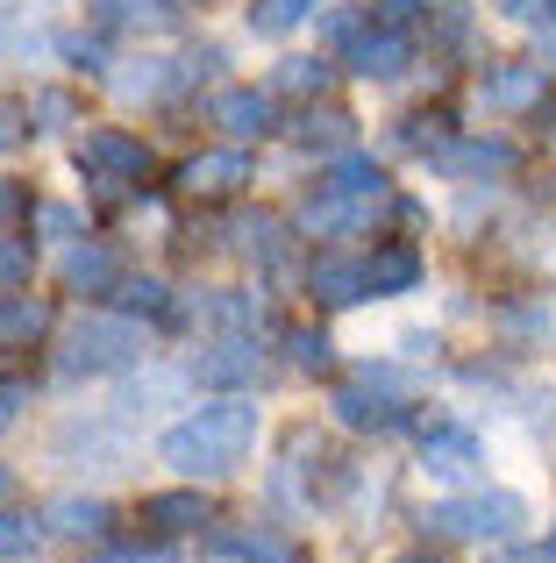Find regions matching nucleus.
<instances>
[{
	"label": "nucleus",
	"instance_id": "1",
	"mask_svg": "<svg viewBox=\"0 0 556 563\" xmlns=\"http://www.w3.org/2000/svg\"><path fill=\"white\" fill-rule=\"evenodd\" d=\"M251 442H257V407L214 399V407L186 413L179 428H165L157 456H165L171 471H186V478H222V471H236L243 456H251Z\"/></svg>",
	"mask_w": 556,
	"mask_h": 563
},
{
	"label": "nucleus",
	"instance_id": "2",
	"mask_svg": "<svg viewBox=\"0 0 556 563\" xmlns=\"http://www.w3.org/2000/svg\"><path fill=\"white\" fill-rule=\"evenodd\" d=\"M143 357V329L129 314H93L71 329L65 357H57V372L65 378H100V372H129V364Z\"/></svg>",
	"mask_w": 556,
	"mask_h": 563
},
{
	"label": "nucleus",
	"instance_id": "3",
	"mask_svg": "<svg viewBox=\"0 0 556 563\" xmlns=\"http://www.w3.org/2000/svg\"><path fill=\"white\" fill-rule=\"evenodd\" d=\"M521 521H529V507H521L514 493H471V499H443V507L429 514V536H449V542H500V536H514Z\"/></svg>",
	"mask_w": 556,
	"mask_h": 563
},
{
	"label": "nucleus",
	"instance_id": "4",
	"mask_svg": "<svg viewBox=\"0 0 556 563\" xmlns=\"http://www.w3.org/2000/svg\"><path fill=\"white\" fill-rule=\"evenodd\" d=\"M79 165L93 172V179H151V151H143L136 136H114V129H100V136L79 143Z\"/></svg>",
	"mask_w": 556,
	"mask_h": 563
},
{
	"label": "nucleus",
	"instance_id": "5",
	"mask_svg": "<svg viewBox=\"0 0 556 563\" xmlns=\"http://www.w3.org/2000/svg\"><path fill=\"white\" fill-rule=\"evenodd\" d=\"M371 207H378V192H314L300 207V229L307 235H349L371 221Z\"/></svg>",
	"mask_w": 556,
	"mask_h": 563
},
{
	"label": "nucleus",
	"instance_id": "6",
	"mask_svg": "<svg viewBox=\"0 0 556 563\" xmlns=\"http://www.w3.org/2000/svg\"><path fill=\"white\" fill-rule=\"evenodd\" d=\"M543 93H549L543 65H500V71H486V108H500V114L543 108Z\"/></svg>",
	"mask_w": 556,
	"mask_h": 563
},
{
	"label": "nucleus",
	"instance_id": "7",
	"mask_svg": "<svg viewBox=\"0 0 556 563\" xmlns=\"http://www.w3.org/2000/svg\"><path fill=\"white\" fill-rule=\"evenodd\" d=\"M435 165H443L449 179H492V172H514V143L507 136H471V143H449Z\"/></svg>",
	"mask_w": 556,
	"mask_h": 563
},
{
	"label": "nucleus",
	"instance_id": "8",
	"mask_svg": "<svg viewBox=\"0 0 556 563\" xmlns=\"http://www.w3.org/2000/svg\"><path fill=\"white\" fill-rule=\"evenodd\" d=\"M214 556H236V563H300L286 536H271V528H214L208 536Z\"/></svg>",
	"mask_w": 556,
	"mask_h": 563
},
{
	"label": "nucleus",
	"instance_id": "9",
	"mask_svg": "<svg viewBox=\"0 0 556 563\" xmlns=\"http://www.w3.org/2000/svg\"><path fill=\"white\" fill-rule=\"evenodd\" d=\"M349 71H364V79L407 71V36L400 29H357V36H349Z\"/></svg>",
	"mask_w": 556,
	"mask_h": 563
},
{
	"label": "nucleus",
	"instance_id": "10",
	"mask_svg": "<svg viewBox=\"0 0 556 563\" xmlns=\"http://www.w3.org/2000/svg\"><path fill=\"white\" fill-rule=\"evenodd\" d=\"M214 122H222L236 143L265 136V129H271V93H257V86H229V93H214Z\"/></svg>",
	"mask_w": 556,
	"mask_h": 563
},
{
	"label": "nucleus",
	"instance_id": "11",
	"mask_svg": "<svg viewBox=\"0 0 556 563\" xmlns=\"http://www.w3.org/2000/svg\"><path fill=\"white\" fill-rule=\"evenodd\" d=\"M421 464H429V478H471L478 471V442L464 435V428H435V435L421 442Z\"/></svg>",
	"mask_w": 556,
	"mask_h": 563
},
{
	"label": "nucleus",
	"instance_id": "12",
	"mask_svg": "<svg viewBox=\"0 0 556 563\" xmlns=\"http://www.w3.org/2000/svg\"><path fill=\"white\" fill-rule=\"evenodd\" d=\"M193 372L200 385H243V378H257V343H214V350H200L193 357Z\"/></svg>",
	"mask_w": 556,
	"mask_h": 563
},
{
	"label": "nucleus",
	"instance_id": "13",
	"mask_svg": "<svg viewBox=\"0 0 556 563\" xmlns=\"http://www.w3.org/2000/svg\"><path fill=\"white\" fill-rule=\"evenodd\" d=\"M307 286H314L329 307H349V300H364V292H371V278H364V264H357V257H321Z\"/></svg>",
	"mask_w": 556,
	"mask_h": 563
},
{
	"label": "nucleus",
	"instance_id": "14",
	"mask_svg": "<svg viewBox=\"0 0 556 563\" xmlns=\"http://www.w3.org/2000/svg\"><path fill=\"white\" fill-rule=\"evenodd\" d=\"M243 179H251V165H243V151H208V157H193V165H186V186L193 192H236Z\"/></svg>",
	"mask_w": 556,
	"mask_h": 563
},
{
	"label": "nucleus",
	"instance_id": "15",
	"mask_svg": "<svg viewBox=\"0 0 556 563\" xmlns=\"http://www.w3.org/2000/svg\"><path fill=\"white\" fill-rule=\"evenodd\" d=\"M51 528L65 542H108V507H100V499H57Z\"/></svg>",
	"mask_w": 556,
	"mask_h": 563
},
{
	"label": "nucleus",
	"instance_id": "16",
	"mask_svg": "<svg viewBox=\"0 0 556 563\" xmlns=\"http://www.w3.org/2000/svg\"><path fill=\"white\" fill-rule=\"evenodd\" d=\"M364 278H371V292H414L421 257L407 243H392V250H378V257H364Z\"/></svg>",
	"mask_w": 556,
	"mask_h": 563
},
{
	"label": "nucleus",
	"instance_id": "17",
	"mask_svg": "<svg viewBox=\"0 0 556 563\" xmlns=\"http://www.w3.org/2000/svg\"><path fill=\"white\" fill-rule=\"evenodd\" d=\"M51 329V307L29 300V292H8L0 300V343H36V335Z\"/></svg>",
	"mask_w": 556,
	"mask_h": 563
},
{
	"label": "nucleus",
	"instance_id": "18",
	"mask_svg": "<svg viewBox=\"0 0 556 563\" xmlns=\"http://www.w3.org/2000/svg\"><path fill=\"white\" fill-rule=\"evenodd\" d=\"M335 421L343 428H392V407L371 385H343V393H335Z\"/></svg>",
	"mask_w": 556,
	"mask_h": 563
},
{
	"label": "nucleus",
	"instance_id": "19",
	"mask_svg": "<svg viewBox=\"0 0 556 563\" xmlns=\"http://www.w3.org/2000/svg\"><path fill=\"white\" fill-rule=\"evenodd\" d=\"M65 286H71V292L114 286V257H108V250H93V243H71V250H65Z\"/></svg>",
	"mask_w": 556,
	"mask_h": 563
},
{
	"label": "nucleus",
	"instance_id": "20",
	"mask_svg": "<svg viewBox=\"0 0 556 563\" xmlns=\"http://www.w3.org/2000/svg\"><path fill=\"white\" fill-rule=\"evenodd\" d=\"M143 521H157L165 536H179V528H200V521H208V507H200L193 493H157V499H143Z\"/></svg>",
	"mask_w": 556,
	"mask_h": 563
},
{
	"label": "nucleus",
	"instance_id": "21",
	"mask_svg": "<svg viewBox=\"0 0 556 563\" xmlns=\"http://www.w3.org/2000/svg\"><path fill=\"white\" fill-rule=\"evenodd\" d=\"M171 0H100V22L108 29H165L171 22Z\"/></svg>",
	"mask_w": 556,
	"mask_h": 563
},
{
	"label": "nucleus",
	"instance_id": "22",
	"mask_svg": "<svg viewBox=\"0 0 556 563\" xmlns=\"http://www.w3.org/2000/svg\"><path fill=\"white\" fill-rule=\"evenodd\" d=\"M321 192H386V179H378L371 157H335L329 179H321Z\"/></svg>",
	"mask_w": 556,
	"mask_h": 563
},
{
	"label": "nucleus",
	"instance_id": "23",
	"mask_svg": "<svg viewBox=\"0 0 556 563\" xmlns=\"http://www.w3.org/2000/svg\"><path fill=\"white\" fill-rule=\"evenodd\" d=\"M300 143H307V151H343V143H349V114H335V108H307L300 114Z\"/></svg>",
	"mask_w": 556,
	"mask_h": 563
},
{
	"label": "nucleus",
	"instance_id": "24",
	"mask_svg": "<svg viewBox=\"0 0 556 563\" xmlns=\"http://www.w3.org/2000/svg\"><path fill=\"white\" fill-rule=\"evenodd\" d=\"M307 8H321V0H257V8H251V29H265V36H286V29L300 22Z\"/></svg>",
	"mask_w": 556,
	"mask_h": 563
},
{
	"label": "nucleus",
	"instance_id": "25",
	"mask_svg": "<svg viewBox=\"0 0 556 563\" xmlns=\"http://www.w3.org/2000/svg\"><path fill=\"white\" fill-rule=\"evenodd\" d=\"M171 79H179V71H171L165 57H143V71H122L114 86H122V100H143V93H165Z\"/></svg>",
	"mask_w": 556,
	"mask_h": 563
},
{
	"label": "nucleus",
	"instance_id": "26",
	"mask_svg": "<svg viewBox=\"0 0 556 563\" xmlns=\"http://www.w3.org/2000/svg\"><path fill=\"white\" fill-rule=\"evenodd\" d=\"M329 86V65L321 57H292V65H278V93H321Z\"/></svg>",
	"mask_w": 556,
	"mask_h": 563
},
{
	"label": "nucleus",
	"instance_id": "27",
	"mask_svg": "<svg viewBox=\"0 0 556 563\" xmlns=\"http://www.w3.org/2000/svg\"><path fill=\"white\" fill-rule=\"evenodd\" d=\"M29 550H36V521L0 507V563H8V556H29Z\"/></svg>",
	"mask_w": 556,
	"mask_h": 563
},
{
	"label": "nucleus",
	"instance_id": "28",
	"mask_svg": "<svg viewBox=\"0 0 556 563\" xmlns=\"http://www.w3.org/2000/svg\"><path fill=\"white\" fill-rule=\"evenodd\" d=\"M122 314H165V286H157V278H129L122 286Z\"/></svg>",
	"mask_w": 556,
	"mask_h": 563
},
{
	"label": "nucleus",
	"instance_id": "29",
	"mask_svg": "<svg viewBox=\"0 0 556 563\" xmlns=\"http://www.w3.org/2000/svg\"><path fill=\"white\" fill-rule=\"evenodd\" d=\"M292 364H300V372H329V335L321 329H292Z\"/></svg>",
	"mask_w": 556,
	"mask_h": 563
},
{
	"label": "nucleus",
	"instance_id": "30",
	"mask_svg": "<svg viewBox=\"0 0 556 563\" xmlns=\"http://www.w3.org/2000/svg\"><path fill=\"white\" fill-rule=\"evenodd\" d=\"M29 286V243H14V235H0V292Z\"/></svg>",
	"mask_w": 556,
	"mask_h": 563
},
{
	"label": "nucleus",
	"instance_id": "31",
	"mask_svg": "<svg viewBox=\"0 0 556 563\" xmlns=\"http://www.w3.org/2000/svg\"><path fill=\"white\" fill-rule=\"evenodd\" d=\"M357 385H371V393H414V378H407V372H392V364H364V378Z\"/></svg>",
	"mask_w": 556,
	"mask_h": 563
},
{
	"label": "nucleus",
	"instance_id": "32",
	"mask_svg": "<svg viewBox=\"0 0 556 563\" xmlns=\"http://www.w3.org/2000/svg\"><path fill=\"white\" fill-rule=\"evenodd\" d=\"M371 14H378V29H400L407 36V22L421 14V0H371Z\"/></svg>",
	"mask_w": 556,
	"mask_h": 563
},
{
	"label": "nucleus",
	"instance_id": "33",
	"mask_svg": "<svg viewBox=\"0 0 556 563\" xmlns=\"http://www.w3.org/2000/svg\"><path fill=\"white\" fill-rule=\"evenodd\" d=\"M507 14H514V22H556V0H507Z\"/></svg>",
	"mask_w": 556,
	"mask_h": 563
},
{
	"label": "nucleus",
	"instance_id": "34",
	"mask_svg": "<svg viewBox=\"0 0 556 563\" xmlns=\"http://www.w3.org/2000/svg\"><path fill=\"white\" fill-rule=\"evenodd\" d=\"M43 229H51V235H79V214H71V207H43Z\"/></svg>",
	"mask_w": 556,
	"mask_h": 563
},
{
	"label": "nucleus",
	"instance_id": "35",
	"mask_svg": "<svg viewBox=\"0 0 556 563\" xmlns=\"http://www.w3.org/2000/svg\"><path fill=\"white\" fill-rule=\"evenodd\" d=\"M36 114H43V129H65L71 100H65V93H43V100H36Z\"/></svg>",
	"mask_w": 556,
	"mask_h": 563
},
{
	"label": "nucleus",
	"instance_id": "36",
	"mask_svg": "<svg viewBox=\"0 0 556 563\" xmlns=\"http://www.w3.org/2000/svg\"><path fill=\"white\" fill-rule=\"evenodd\" d=\"M500 563H556V542H549V550H507Z\"/></svg>",
	"mask_w": 556,
	"mask_h": 563
},
{
	"label": "nucleus",
	"instance_id": "37",
	"mask_svg": "<svg viewBox=\"0 0 556 563\" xmlns=\"http://www.w3.org/2000/svg\"><path fill=\"white\" fill-rule=\"evenodd\" d=\"M14 214H22V192H14L8 179H0V221H14Z\"/></svg>",
	"mask_w": 556,
	"mask_h": 563
},
{
	"label": "nucleus",
	"instance_id": "38",
	"mask_svg": "<svg viewBox=\"0 0 556 563\" xmlns=\"http://www.w3.org/2000/svg\"><path fill=\"white\" fill-rule=\"evenodd\" d=\"M14 407H22V393H0V428L14 421Z\"/></svg>",
	"mask_w": 556,
	"mask_h": 563
},
{
	"label": "nucleus",
	"instance_id": "39",
	"mask_svg": "<svg viewBox=\"0 0 556 563\" xmlns=\"http://www.w3.org/2000/svg\"><path fill=\"white\" fill-rule=\"evenodd\" d=\"M8 143H14V114L0 108V151H8Z\"/></svg>",
	"mask_w": 556,
	"mask_h": 563
},
{
	"label": "nucleus",
	"instance_id": "40",
	"mask_svg": "<svg viewBox=\"0 0 556 563\" xmlns=\"http://www.w3.org/2000/svg\"><path fill=\"white\" fill-rule=\"evenodd\" d=\"M400 563H435V556H400Z\"/></svg>",
	"mask_w": 556,
	"mask_h": 563
},
{
	"label": "nucleus",
	"instance_id": "41",
	"mask_svg": "<svg viewBox=\"0 0 556 563\" xmlns=\"http://www.w3.org/2000/svg\"><path fill=\"white\" fill-rule=\"evenodd\" d=\"M0 485H8V471H0Z\"/></svg>",
	"mask_w": 556,
	"mask_h": 563
}]
</instances>
